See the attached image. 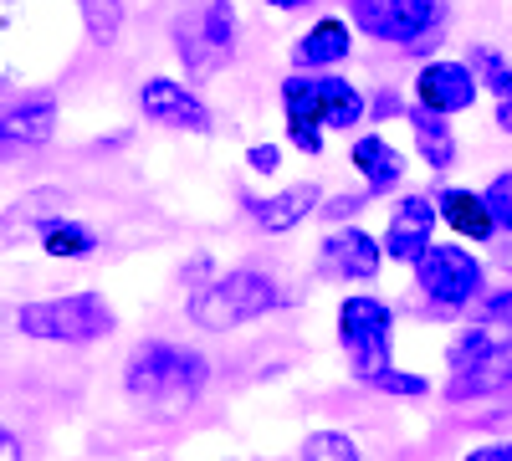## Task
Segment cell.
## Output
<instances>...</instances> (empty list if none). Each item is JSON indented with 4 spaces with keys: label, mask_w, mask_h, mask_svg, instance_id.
Listing matches in <instances>:
<instances>
[{
    "label": "cell",
    "mask_w": 512,
    "mask_h": 461,
    "mask_svg": "<svg viewBox=\"0 0 512 461\" xmlns=\"http://www.w3.org/2000/svg\"><path fill=\"white\" fill-rule=\"evenodd\" d=\"M205 359L195 349H180V344H144L134 349L123 369V385L139 405L149 410H185L195 405V395L205 390Z\"/></svg>",
    "instance_id": "1"
},
{
    "label": "cell",
    "mask_w": 512,
    "mask_h": 461,
    "mask_svg": "<svg viewBox=\"0 0 512 461\" xmlns=\"http://www.w3.org/2000/svg\"><path fill=\"white\" fill-rule=\"evenodd\" d=\"M16 328L41 344H98L118 328V318H113L103 292H67V298L21 303Z\"/></svg>",
    "instance_id": "2"
},
{
    "label": "cell",
    "mask_w": 512,
    "mask_h": 461,
    "mask_svg": "<svg viewBox=\"0 0 512 461\" xmlns=\"http://www.w3.org/2000/svg\"><path fill=\"white\" fill-rule=\"evenodd\" d=\"M282 303V292L267 272H226L221 282H210L200 287L195 298H190V318L210 333H226V328H241V323H256L262 313H272Z\"/></svg>",
    "instance_id": "3"
},
{
    "label": "cell",
    "mask_w": 512,
    "mask_h": 461,
    "mask_svg": "<svg viewBox=\"0 0 512 461\" xmlns=\"http://www.w3.org/2000/svg\"><path fill=\"white\" fill-rule=\"evenodd\" d=\"M175 52L190 77H216L236 52V6L231 0H195L175 16Z\"/></svg>",
    "instance_id": "4"
},
{
    "label": "cell",
    "mask_w": 512,
    "mask_h": 461,
    "mask_svg": "<svg viewBox=\"0 0 512 461\" xmlns=\"http://www.w3.org/2000/svg\"><path fill=\"white\" fill-rule=\"evenodd\" d=\"M338 339H344L349 369L374 385L384 369H395V318L379 298H349L338 308Z\"/></svg>",
    "instance_id": "5"
},
{
    "label": "cell",
    "mask_w": 512,
    "mask_h": 461,
    "mask_svg": "<svg viewBox=\"0 0 512 461\" xmlns=\"http://www.w3.org/2000/svg\"><path fill=\"white\" fill-rule=\"evenodd\" d=\"M349 16L364 36L390 41V47H415L441 21V0H349Z\"/></svg>",
    "instance_id": "6"
},
{
    "label": "cell",
    "mask_w": 512,
    "mask_h": 461,
    "mask_svg": "<svg viewBox=\"0 0 512 461\" xmlns=\"http://www.w3.org/2000/svg\"><path fill=\"white\" fill-rule=\"evenodd\" d=\"M420 292L441 308H466L482 292V262L466 246H425V257L415 262Z\"/></svg>",
    "instance_id": "7"
},
{
    "label": "cell",
    "mask_w": 512,
    "mask_h": 461,
    "mask_svg": "<svg viewBox=\"0 0 512 461\" xmlns=\"http://www.w3.org/2000/svg\"><path fill=\"white\" fill-rule=\"evenodd\" d=\"M477 93H482V82H477L472 62H446V57H436V62H425V67L415 72V98H420V108H431V113H441V118L466 113V108L477 103Z\"/></svg>",
    "instance_id": "8"
},
{
    "label": "cell",
    "mask_w": 512,
    "mask_h": 461,
    "mask_svg": "<svg viewBox=\"0 0 512 461\" xmlns=\"http://www.w3.org/2000/svg\"><path fill=\"white\" fill-rule=\"evenodd\" d=\"M139 108H144V118L164 123V129L210 134V108L200 103V93H190L185 82H175V77H149L139 88Z\"/></svg>",
    "instance_id": "9"
},
{
    "label": "cell",
    "mask_w": 512,
    "mask_h": 461,
    "mask_svg": "<svg viewBox=\"0 0 512 461\" xmlns=\"http://www.w3.org/2000/svg\"><path fill=\"white\" fill-rule=\"evenodd\" d=\"M436 200L431 195H405L395 205V216H390V231H384V257L390 262H420L425 257V246H431V231H436Z\"/></svg>",
    "instance_id": "10"
},
{
    "label": "cell",
    "mask_w": 512,
    "mask_h": 461,
    "mask_svg": "<svg viewBox=\"0 0 512 461\" xmlns=\"http://www.w3.org/2000/svg\"><path fill=\"white\" fill-rule=\"evenodd\" d=\"M57 134V103L52 98H21L11 108H0V159H16L26 149L52 144Z\"/></svg>",
    "instance_id": "11"
},
{
    "label": "cell",
    "mask_w": 512,
    "mask_h": 461,
    "mask_svg": "<svg viewBox=\"0 0 512 461\" xmlns=\"http://www.w3.org/2000/svg\"><path fill=\"white\" fill-rule=\"evenodd\" d=\"M379 262L384 251L369 231L349 226V231H328V241L318 246V272L323 277H354V282H369L379 277Z\"/></svg>",
    "instance_id": "12"
},
{
    "label": "cell",
    "mask_w": 512,
    "mask_h": 461,
    "mask_svg": "<svg viewBox=\"0 0 512 461\" xmlns=\"http://www.w3.org/2000/svg\"><path fill=\"white\" fill-rule=\"evenodd\" d=\"M349 52H354V31H349V21L323 16L318 26H308L303 41H297L292 62H297V72H323V67H338Z\"/></svg>",
    "instance_id": "13"
},
{
    "label": "cell",
    "mask_w": 512,
    "mask_h": 461,
    "mask_svg": "<svg viewBox=\"0 0 512 461\" xmlns=\"http://www.w3.org/2000/svg\"><path fill=\"white\" fill-rule=\"evenodd\" d=\"M313 108L323 129H354L364 118V93L354 88L349 77H333V72H313Z\"/></svg>",
    "instance_id": "14"
},
{
    "label": "cell",
    "mask_w": 512,
    "mask_h": 461,
    "mask_svg": "<svg viewBox=\"0 0 512 461\" xmlns=\"http://www.w3.org/2000/svg\"><path fill=\"white\" fill-rule=\"evenodd\" d=\"M318 211V185H287L267 200H251V216L262 221V231L282 236V231H297L308 216Z\"/></svg>",
    "instance_id": "15"
},
{
    "label": "cell",
    "mask_w": 512,
    "mask_h": 461,
    "mask_svg": "<svg viewBox=\"0 0 512 461\" xmlns=\"http://www.w3.org/2000/svg\"><path fill=\"white\" fill-rule=\"evenodd\" d=\"M512 385V344H502L497 354L466 364V369H451V400H472V395H497Z\"/></svg>",
    "instance_id": "16"
},
{
    "label": "cell",
    "mask_w": 512,
    "mask_h": 461,
    "mask_svg": "<svg viewBox=\"0 0 512 461\" xmlns=\"http://www.w3.org/2000/svg\"><path fill=\"white\" fill-rule=\"evenodd\" d=\"M349 159H354V170L369 180V195H379V190H390V185H400V180H405V159L390 149V139H379V134L354 139Z\"/></svg>",
    "instance_id": "17"
},
{
    "label": "cell",
    "mask_w": 512,
    "mask_h": 461,
    "mask_svg": "<svg viewBox=\"0 0 512 461\" xmlns=\"http://www.w3.org/2000/svg\"><path fill=\"white\" fill-rule=\"evenodd\" d=\"M436 216H441L456 236H466V241H492V236H497V226H492V216H487V200H482L477 190H446L441 205H436Z\"/></svg>",
    "instance_id": "18"
},
{
    "label": "cell",
    "mask_w": 512,
    "mask_h": 461,
    "mask_svg": "<svg viewBox=\"0 0 512 461\" xmlns=\"http://www.w3.org/2000/svg\"><path fill=\"white\" fill-rule=\"evenodd\" d=\"M410 129H415V149L431 170H451L456 164V134H451V118L431 113V108H405Z\"/></svg>",
    "instance_id": "19"
},
{
    "label": "cell",
    "mask_w": 512,
    "mask_h": 461,
    "mask_svg": "<svg viewBox=\"0 0 512 461\" xmlns=\"http://www.w3.org/2000/svg\"><path fill=\"white\" fill-rule=\"evenodd\" d=\"M36 241H41V251H47V257H62V262L93 257V251H98V231L82 226V221H67V216H52L47 226L36 231Z\"/></svg>",
    "instance_id": "20"
},
{
    "label": "cell",
    "mask_w": 512,
    "mask_h": 461,
    "mask_svg": "<svg viewBox=\"0 0 512 461\" xmlns=\"http://www.w3.org/2000/svg\"><path fill=\"white\" fill-rule=\"evenodd\" d=\"M62 205H67V195L62 190H52V185H41V190H31L21 205H16V211L6 216V226H0V236H16V226H26V231H41V226H47L57 211H62Z\"/></svg>",
    "instance_id": "21"
},
{
    "label": "cell",
    "mask_w": 512,
    "mask_h": 461,
    "mask_svg": "<svg viewBox=\"0 0 512 461\" xmlns=\"http://www.w3.org/2000/svg\"><path fill=\"white\" fill-rule=\"evenodd\" d=\"M77 6H82L88 36L98 41V47H108V41L118 36V26H123V0H77Z\"/></svg>",
    "instance_id": "22"
},
{
    "label": "cell",
    "mask_w": 512,
    "mask_h": 461,
    "mask_svg": "<svg viewBox=\"0 0 512 461\" xmlns=\"http://www.w3.org/2000/svg\"><path fill=\"white\" fill-rule=\"evenodd\" d=\"M472 62H482V72L472 67L482 88H492V93H497V103H502V98L512 103V62H502L492 47H477V52H472Z\"/></svg>",
    "instance_id": "23"
},
{
    "label": "cell",
    "mask_w": 512,
    "mask_h": 461,
    "mask_svg": "<svg viewBox=\"0 0 512 461\" xmlns=\"http://www.w3.org/2000/svg\"><path fill=\"white\" fill-rule=\"evenodd\" d=\"M497 349H502L497 333H487V328H466L461 339L451 344V369H466V364H477V359H487V354H497Z\"/></svg>",
    "instance_id": "24"
},
{
    "label": "cell",
    "mask_w": 512,
    "mask_h": 461,
    "mask_svg": "<svg viewBox=\"0 0 512 461\" xmlns=\"http://www.w3.org/2000/svg\"><path fill=\"white\" fill-rule=\"evenodd\" d=\"M303 461H359V446L344 431H318V436H308Z\"/></svg>",
    "instance_id": "25"
},
{
    "label": "cell",
    "mask_w": 512,
    "mask_h": 461,
    "mask_svg": "<svg viewBox=\"0 0 512 461\" xmlns=\"http://www.w3.org/2000/svg\"><path fill=\"white\" fill-rule=\"evenodd\" d=\"M482 200H487L492 226H497V231H512V170H502V175L482 190Z\"/></svg>",
    "instance_id": "26"
},
{
    "label": "cell",
    "mask_w": 512,
    "mask_h": 461,
    "mask_svg": "<svg viewBox=\"0 0 512 461\" xmlns=\"http://www.w3.org/2000/svg\"><path fill=\"white\" fill-rule=\"evenodd\" d=\"M374 385H379L384 395H431V385H425L420 374H395V369H384Z\"/></svg>",
    "instance_id": "27"
},
{
    "label": "cell",
    "mask_w": 512,
    "mask_h": 461,
    "mask_svg": "<svg viewBox=\"0 0 512 461\" xmlns=\"http://www.w3.org/2000/svg\"><path fill=\"white\" fill-rule=\"evenodd\" d=\"M405 113V103H400V93H390V88H384V93H374V98H364V118H400Z\"/></svg>",
    "instance_id": "28"
},
{
    "label": "cell",
    "mask_w": 512,
    "mask_h": 461,
    "mask_svg": "<svg viewBox=\"0 0 512 461\" xmlns=\"http://www.w3.org/2000/svg\"><path fill=\"white\" fill-rule=\"evenodd\" d=\"M287 134H292V144L303 154H323V129L318 123H287Z\"/></svg>",
    "instance_id": "29"
},
{
    "label": "cell",
    "mask_w": 512,
    "mask_h": 461,
    "mask_svg": "<svg viewBox=\"0 0 512 461\" xmlns=\"http://www.w3.org/2000/svg\"><path fill=\"white\" fill-rule=\"evenodd\" d=\"M246 164L256 175H272L277 164H282V154H277V144H251V154H246Z\"/></svg>",
    "instance_id": "30"
},
{
    "label": "cell",
    "mask_w": 512,
    "mask_h": 461,
    "mask_svg": "<svg viewBox=\"0 0 512 461\" xmlns=\"http://www.w3.org/2000/svg\"><path fill=\"white\" fill-rule=\"evenodd\" d=\"M0 461H26V456H21V441H16V431H6V426H0Z\"/></svg>",
    "instance_id": "31"
},
{
    "label": "cell",
    "mask_w": 512,
    "mask_h": 461,
    "mask_svg": "<svg viewBox=\"0 0 512 461\" xmlns=\"http://www.w3.org/2000/svg\"><path fill=\"white\" fill-rule=\"evenodd\" d=\"M487 318H512V287L497 292V298H487Z\"/></svg>",
    "instance_id": "32"
},
{
    "label": "cell",
    "mask_w": 512,
    "mask_h": 461,
    "mask_svg": "<svg viewBox=\"0 0 512 461\" xmlns=\"http://www.w3.org/2000/svg\"><path fill=\"white\" fill-rule=\"evenodd\" d=\"M497 129H502V134H512V103H507V98L497 103Z\"/></svg>",
    "instance_id": "33"
},
{
    "label": "cell",
    "mask_w": 512,
    "mask_h": 461,
    "mask_svg": "<svg viewBox=\"0 0 512 461\" xmlns=\"http://www.w3.org/2000/svg\"><path fill=\"white\" fill-rule=\"evenodd\" d=\"M262 6H272V11H303V6H313V0H262Z\"/></svg>",
    "instance_id": "34"
},
{
    "label": "cell",
    "mask_w": 512,
    "mask_h": 461,
    "mask_svg": "<svg viewBox=\"0 0 512 461\" xmlns=\"http://www.w3.org/2000/svg\"><path fill=\"white\" fill-rule=\"evenodd\" d=\"M502 461H512V441H507V446H502Z\"/></svg>",
    "instance_id": "35"
}]
</instances>
